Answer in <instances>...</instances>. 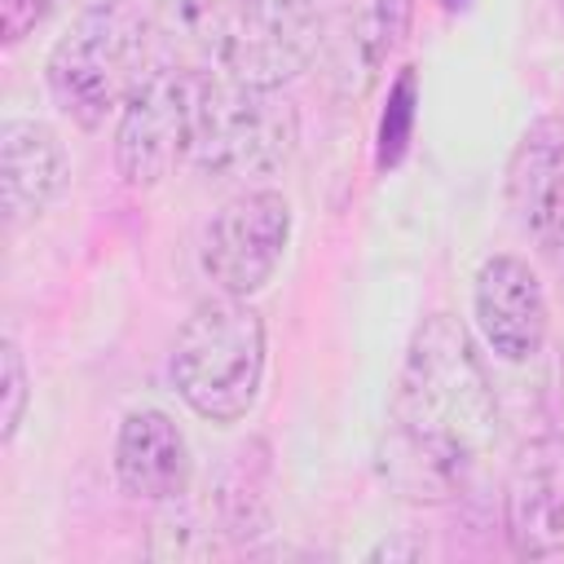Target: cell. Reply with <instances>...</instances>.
I'll return each mask as SVG.
<instances>
[{
	"label": "cell",
	"mask_w": 564,
	"mask_h": 564,
	"mask_svg": "<svg viewBox=\"0 0 564 564\" xmlns=\"http://www.w3.org/2000/svg\"><path fill=\"white\" fill-rule=\"evenodd\" d=\"M498 445V401L489 375L449 313L419 322L392 392L383 449L388 480L405 498H449Z\"/></svg>",
	"instance_id": "cell-1"
},
{
	"label": "cell",
	"mask_w": 564,
	"mask_h": 564,
	"mask_svg": "<svg viewBox=\"0 0 564 564\" xmlns=\"http://www.w3.org/2000/svg\"><path fill=\"white\" fill-rule=\"evenodd\" d=\"M159 22L185 48H198L203 57L220 62L238 26V0H159Z\"/></svg>",
	"instance_id": "cell-12"
},
{
	"label": "cell",
	"mask_w": 564,
	"mask_h": 564,
	"mask_svg": "<svg viewBox=\"0 0 564 564\" xmlns=\"http://www.w3.org/2000/svg\"><path fill=\"white\" fill-rule=\"evenodd\" d=\"M463 4H467V0H463Z\"/></svg>",
	"instance_id": "cell-18"
},
{
	"label": "cell",
	"mask_w": 564,
	"mask_h": 564,
	"mask_svg": "<svg viewBox=\"0 0 564 564\" xmlns=\"http://www.w3.org/2000/svg\"><path fill=\"white\" fill-rule=\"evenodd\" d=\"M507 207L542 247L564 242V119L542 115L524 128L507 163Z\"/></svg>",
	"instance_id": "cell-9"
},
{
	"label": "cell",
	"mask_w": 564,
	"mask_h": 564,
	"mask_svg": "<svg viewBox=\"0 0 564 564\" xmlns=\"http://www.w3.org/2000/svg\"><path fill=\"white\" fill-rule=\"evenodd\" d=\"M66 185V150L40 119H9L0 128V198L9 225L35 220Z\"/></svg>",
	"instance_id": "cell-11"
},
{
	"label": "cell",
	"mask_w": 564,
	"mask_h": 564,
	"mask_svg": "<svg viewBox=\"0 0 564 564\" xmlns=\"http://www.w3.org/2000/svg\"><path fill=\"white\" fill-rule=\"evenodd\" d=\"M0 441H13L18 427H22V414H26V401H31V383H26V361H22V348L13 339H4L0 348Z\"/></svg>",
	"instance_id": "cell-14"
},
{
	"label": "cell",
	"mask_w": 564,
	"mask_h": 564,
	"mask_svg": "<svg viewBox=\"0 0 564 564\" xmlns=\"http://www.w3.org/2000/svg\"><path fill=\"white\" fill-rule=\"evenodd\" d=\"M264 322L242 295H207L172 344V388L207 423H238L260 392Z\"/></svg>",
	"instance_id": "cell-2"
},
{
	"label": "cell",
	"mask_w": 564,
	"mask_h": 564,
	"mask_svg": "<svg viewBox=\"0 0 564 564\" xmlns=\"http://www.w3.org/2000/svg\"><path fill=\"white\" fill-rule=\"evenodd\" d=\"M194 137V75L176 66H150L128 101L119 106L115 163L128 185H159L181 159H189Z\"/></svg>",
	"instance_id": "cell-5"
},
{
	"label": "cell",
	"mask_w": 564,
	"mask_h": 564,
	"mask_svg": "<svg viewBox=\"0 0 564 564\" xmlns=\"http://www.w3.org/2000/svg\"><path fill=\"white\" fill-rule=\"evenodd\" d=\"M471 313L489 352L511 366L533 361L546 344V295L538 273L520 256H489L476 269Z\"/></svg>",
	"instance_id": "cell-7"
},
{
	"label": "cell",
	"mask_w": 564,
	"mask_h": 564,
	"mask_svg": "<svg viewBox=\"0 0 564 564\" xmlns=\"http://www.w3.org/2000/svg\"><path fill=\"white\" fill-rule=\"evenodd\" d=\"M145 75V31L123 0L88 4L48 48L44 79L57 110L79 128H101Z\"/></svg>",
	"instance_id": "cell-3"
},
{
	"label": "cell",
	"mask_w": 564,
	"mask_h": 564,
	"mask_svg": "<svg viewBox=\"0 0 564 564\" xmlns=\"http://www.w3.org/2000/svg\"><path fill=\"white\" fill-rule=\"evenodd\" d=\"M189 441L163 410H132L115 436V476L123 494L145 502H176L189 489Z\"/></svg>",
	"instance_id": "cell-10"
},
{
	"label": "cell",
	"mask_w": 564,
	"mask_h": 564,
	"mask_svg": "<svg viewBox=\"0 0 564 564\" xmlns=\"http://www.w3.org/2000/svg\"><path fill=\"white\" fill-rule=\"evenodd\" d=\"M423 555V542H410V538H383L370 560H419Z\"/></svg>",
	"instance_id": "cell-16"
},
{
	"label": "cell",
	"mask_w": 564,
	"mask_h": 564,
	"mask_svg": "<svg viewBox=\"0 0 564 564\" xmlns=\"http://www.w3.org/2000/svg\"><path fill=\"white\" fill-rule=\"evenodd\" d=\"M300 137L295 106L264 84L234 75L194 79V137L189 159L198 172L220 181H251L278 172Z\"/></svg>",
	"instance_id": "cell-4"
},
{
	"label": "cell",
	"mask_w": 564,
	"mask_h": 564,
	"mask_svg": "<svg viewBox=\"0 0 564 564\" xmlns=\"http://www.w3.org/2000/svg\"><path fill=\"white\" fill-rule=\"evenodd\" d=\"M414 119H419V75H414V66H405L392 79L388 106H383V119H379V150H375L379 172L401 163V154L410 150V137H414Z\"/></svg>",
	"instance_id": "cell-13"
},
{
	"label": "cell",
	"mask_w": 564,
	"mask_h": 564,
	"mask_svg": "<svg viewBox=\"0 0 564 564\" xmlns=\"http://www.w3.org/2000/svg\"><path fill=\"white\" fill-rule=\"evenodd\" d=\"M560 4H564V0H560Z\"/></svg>",
	"instance_id": "cell-19"
},
{
	"label": "cell",
	"mask_w": 564,
	"mask_h": 564,
	"mask_svg": "<svg viewBox=\"0 0 564 564\" xmlns=\"http://www.w3.org/2000/svg\"><path fill=\"white\" fill-rule=\"evenodd\" d=\"M291 242V203L278 189H242L203 234V273L225 295H256L282 264Z\"/></svg>",
	"instance_id": "cell-6"
},
{
	"label": "cell",
	"mask_w": 564,
	"mask_h": 564,
	"mask_svg": "<svg viewBox=\"0 0 564 564\" xmlns=\"http://www.w3.org/2000/svg\"><path fill=\"white\" fill-rule=\"evenodd\" d=\"M502 524L507 542L524 560L564 555V441L538 436L529 441L502 489Z\"/></svg>",
	"instance_id": "cell-8"
},
{
	"label": "cell",
	"mask_w": 564,
	"mask_h": 564,
	"mask_svg": "<svg viewBox=\"0 0 564 564\" xmlns=\"http://www.w3.org/2000/svg\"><path fill=\"white\" fill-rule=\"evenodd\" d=\"M410 18H414V0H370V26H375V40H379L383 57L405 40Z\"/></svg>",
	"instance_id": "cell-15"
},
{
	"label": "cell",
	"mask_w": 564,
	"mask_h": 564,
	"mask_svg": "<svg viewBox=\"0 0 564 564\" xmlns=\"http://www.w3.org/2000/svg\"><path fill=\"white\" fill-rule=\"evenodd\" d=\"M560 278H564V242H560Z\"/></svg>",
	"instance_id": "cell-17"
}]
</instances>
